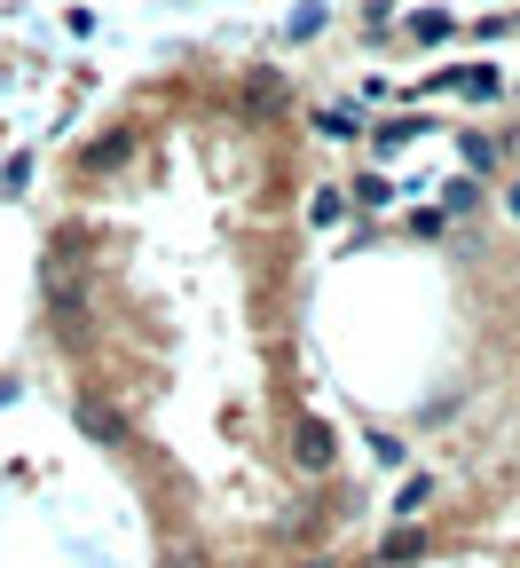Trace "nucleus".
Returning <instances> with one entry per match:
<instances>
[{"label":"nucleus","instance_id":"2","mask_svg":"<svg viewBox=\"0 0 520 568\" xmlns=\"http://www.w3.org/2000/svg\"><path fill=\"white\" fill-rule=\"evenodd\" d=\"M441 88H458V95H489V88H497V71H489V63H481V71H450Z\"/></svg>","mask_w":520,"mask_h":568},{"label":"nucleus","instance_id":"1","mask_svg":"<svg viewBox=\"0 0 520 568\" xmlns=\"http://www.w3.org/2000/svg\"><path fill=\"white\" fill-rule=\"evenodd\" d=\"M300 466H332V435H324V426H300Z\"/></svg>","mask_w":520,"mask_h":568},{"label":"nucleus","instance_id":"3","mask_svg":"<svg viewBox=\"0 0 520 568\" xmlns=\"http://www.w3.org/2000/svg\"><path fill=\"white\" fill-rule=\"evenodd\" d=\"M410 134H418V119H387V126H379V151H402Z\"/></svg>","mask_w":520,"mask_h":568},{"label":"nucleus","instance_id":"4","mask_svg":"<svg viewBox=\"0 0 520 568\" xmlns=\"http://www.w3.org/2000/svg\"><path fill=\"white\" fill-rule=\"evenodd\" d=\"M308 568H332V560H308Z\"/></svg>","mask_w":520,"mask_h":568}]
</instances>
